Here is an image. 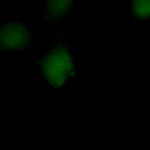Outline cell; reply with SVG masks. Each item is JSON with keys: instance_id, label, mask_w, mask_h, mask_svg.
<instances>
[{"instance_id": "obj_1", "label": "cell", "mask_w": 150, "mask_h": 150, "mask_svg": "<svg viewBox=\"0 0 150 150\" xmlns=\"http://www.w3.org/2000/svg\"><path fill=\"white\" fill-rule=\"evenodd\" d=\"M41 69L46 80L52 86L59 88L64 85L69 77L74 75V60H72L70 52L67 49L59 46L46 56Z\"/></svg>"}, {"instance_id": "obj_2", "label": "cell", "mask_w": 150, "mask_h": 150, "mask_svg": "<svg viewBox=\"0 0 150 150\" xmlns=\"http://www.w3.org/2000/svg\"><path fill=\"white\" fill-rule=\"evenodd\" d=\"M31 39L30 30L21 23H7L0 31V44L7 51L28 46Z\"/></svg>"}, {"instance_id": "obj_3", "label": "cell", "mask_w": 150, "mask_h": 150, "mask_svg": "<svg viewBox=\"0 0 150 150\" xmlns=\"http://www.w3.org/2000/svg\"><path fill=\"white\" fill-rule=\"evenodd\" d=\"M70 5H72L70 0H54V2L47 4V10L52 16H60L70 8Z\"/></svg>"}, {"instance_id": "obj_4", "label": "cell", "mask_w": 150, "mask_h": 150, "mask_svg": "<svg viewBox=\"0 0 150 150\" xmlns=\"http://www.w3.org/2000/svg\"><path fill=\"white\" fill-rule=\"evenodd\" d=\"M132 10L137 18H149L150 16V0H135L132 2Z\"/></svg>"}]
</instances>
